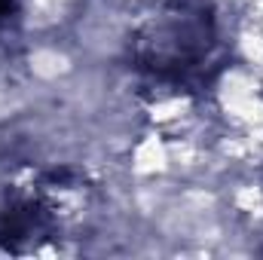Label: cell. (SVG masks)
<instances>
[{"label": "cell", "mask_w": 263, "mask_h": 260, "mask_svg": "<svg viewBox=\"0 0 263 260\" xmlns=\"http://www.w3.org/2000/svg\"><path fill=\"white\" fill-rule=\"evenodd\" d=\"M22 18V3L18 0H0V37L12 34Z\"/></svg>", "instance_id": "cell-2"}, {"label": "cell", "mask_w": 263, "mask_h": 260, "mask_svg": "<svg viewBox=\"0 0 263 260\" xmlns=\"http://www.w3.org/2000/svg\"><path fill=\"white\" fill-rule=\"evenodd\" d=\"M217 49L211 0H156L132 28L129 59L159 86H187L205 73Z\"/></svg>", "instance_id": "cell-1"}]
</instances>
